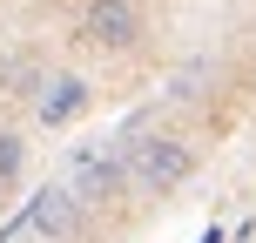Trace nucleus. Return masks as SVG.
Here are the masks:
<instances>
[{
  "instance_id": "nucleus-3",
  "label": "nucleus",
  "mask_w": 256,
  "mask_h": 243,
  "mask_svg": "<svg viewBox=\"0 0 256 243\" xmlns=\"http://www.w3.org/2000/svg\"><path fill=\"white\" fill-rule=\"evenodd\" d=\"M81 34H88L94 48L122 54V48L142 41V7L135 0H88V7H81Z\"/></svg>"
},
{
  "instance_id": "nucleus-2",
  "label": "nucleus",
  "mask_w": 256,
  "mask_h": 243,
  "mask_svg": "<svg viewBox=\"0 0 256 243\" xmlns=\"http://www.w3.org/2000/svg\"><path fill=\"white\" fill-rule=\"evenodd\" d=\"M189 176H196L189 142H176V135H135L128 142V182H135L142 196H168Z\"/></svg>"
},
{
  "instance_id": "nucleus-1",
  "label": "nucleus",
  "mask_w": 256,
  "mask_h": 243,
  "mask_svg": "<svg viewBox=\"0 0 256 243\" xmlns=\"http://www.w3.org/2000/svg\"><path fill=\"white\" fill-rule=\"evenodd\" d=\"M61 189L74 196L81 209L88 203H108V196L128 189V142H81L61 169Z\"/></svg>"
},
{
  "instance_id": "nucleus-4",
  "label": "nucleus",
  "mask_w": 256,
  "mask_h": 243,
  "mask_svg": "<svg viewBox=\"0 0 256 243\" xmlns=\"http://www.w3.org/2000/svg\"><path fill=\"white\" fill-rule=\"evenodd\" d=\"M20 223H27L34 236H48V243H74V236H81V203L61 189V182H48L40 196H27V216H20Z\"/></svg>"
},
{
  "instance_id": "nucleus-6",
  "label": "nucleus",
  "mask_w": 256,
  "mask_h": 243,
  "mask_svg": "<svg viewBox=\"0 0 256 243\" xmlns=\"http://www.w3.org/2000/svg\"><path fill=\"white\" fill-rule=\"evenodd\" d=\"M20 169H27V142L14 135V128H0V196L20 182Z\"/></svg>"
},
{
  "instance_id": "nucleus-5",
  "label": "nucleus",
  "mask_w": 256,
  "mask_h": 243,
  "mask_svg": "<svg viewBox=\"0 0 256 243\" xmlns=\"http://www.w3.org/2000/svg\"><path fill=\"white\" fill-rule=\"evenodd\" d=\"M81 108H88V81H81V75H54L48 88H40L34 115H40V128H68Z\"/></svg>"
}]
</instances>
